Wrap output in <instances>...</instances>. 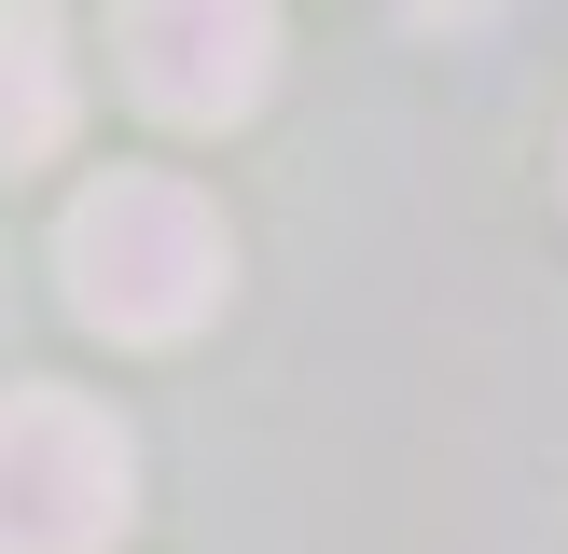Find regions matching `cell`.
Returning a JSON list of instances; mask_svg holds the SVG:
<instances>
[{
	"label": "cell",
	"mask_w": 568,
	"mask_h": 554,
	"mask_svg": "<svg viewBox=\"0 0 568 554\" xmlns=\"http://www.w3.org/2000/svg\"><path fill=\"white\" fill-rule=\"evenodd\" d=\"M55 277H70L83 332H111V347H181L222 305V277H236V236H222V208L194 181L111 166V181H83L70 222H55Z\"/></svg>",
	"instance_id": "cell-1"
},
{
	"label": "cell",
	"mask_w": 568,
	"mask_h": 554,
	"mask_svg": "<svg viewBox=\"0 0 568 554\" xmlns=\"http://www.w3.org/2000/svg\"><path fill=\"white\" fill-rule=\"evenodd\" d=\"M139 513V458L83 388H0V554H98Z\"/></svg>",
	"instance_id": "cell-2"
},
{
	"label": "cell",
	"mask_w": 568,
	"mask_h": 554,
	"mask_svg": "<svg viewBox=\"0 0 568 554\" xmlns=\"http://www.w3.org/2000/svg\"><path fill=\"white\" fill-rule=\"evenodd\" d=\"M111 42H125V83L166 125H236L277 83V0H125Z\"/></svg>",
	"instance_id": "cell-3"
},
{
	"label": "cell",
	"mask_w": 568,
	"mask_h": 554,
	"mask_svg": "<svg viewBox=\"0 0 568 554\" xmlns=\"http://www.w3.org/2000/svg\"><path fill=\"white\" fill-rule=\"evenodd\" d=\"M70 138V55H55V0H0V166Z\"/></svg>",
	"instance_id": "cell-4"
}]
</instances>
